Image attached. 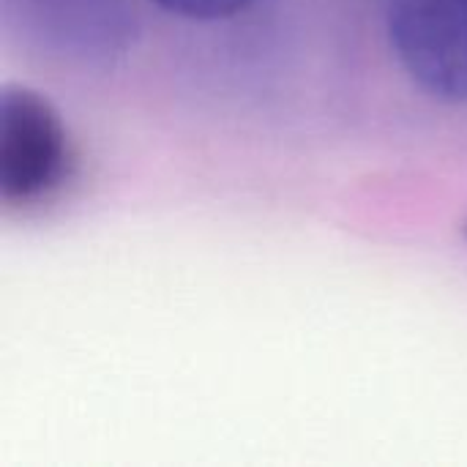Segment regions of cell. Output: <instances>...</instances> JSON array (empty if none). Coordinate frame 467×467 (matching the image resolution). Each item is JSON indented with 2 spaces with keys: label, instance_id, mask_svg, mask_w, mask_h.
I'll return each instance as SVG.
<instances>
[{
  "label": "cell",
  "instance_id": "cell-4",
  "mask_svg": "<svg viewBox=\"0 0 467 467\" xmlns=\"http://www.w3.org/2000/svg\"><path fill=\"white\" fill-rule=\"evenodd\" d=\"M150 3L186 19H227L252 8L257 0H150Z\"/></svg>",
  "mask_w": 467,
  "mask_h": 467
},
{
  "label": "cell",
  "instance_id": "cell-1",
  "mask_svg": "<svg viewBox=\"0 0 467 467\" xmlns=\"http://www.w3.org/2000/svg\"><path fill=\"white\" fill-rule=\"evenodd\" d=\"M74 170V150L57 109L36 90L0 93V200L27 208L47 202Z\"/></svg>",
  "mask_w": 467,
  "mask_h": 467
},
{
  "label": "cell",
  "instance_id": "cell-3",
  "mask_svg": "<svg viewBox=\"0 0 467 467\" xmlns=\"http://www.w3.org/2000/svg\"><path fill=\"white\" fill-rule=\"evenodd\" d=\"M22 19H27L36 33L57 41L68 52H109L120 33L123 3L120 0H16Z\"/></svg>",
  "mask_w": 467,
  "mask_h": 467
},
{
  "label": "cell",
  "instance_id": "cell-5",
  "mask_svg": "<svg viewBox=\"0 0 467 467\" xmlns=\"http://www.w3.org/2000/svg\"><path fill=\"white\" fill-rule=\"evenodd\" d=\"M465 233H467V227H465Z\"/></svg>",
  "mask_w": 467,
  "mask_h": 467
},
{
  "label": "cell",
  "instance_id": "cell-2",
  "mask_svg": "<svg viewBox=\"0 0 467 467\" xmlns=\"http://www.w3.org/2000/svg\"><path fill=\"white\" fill-rule=\"evenodd\" d=\"M391 47L430 96L467 101V0H389Z\"/></svg>",
  "mask_w": 467,
  "mask_h": 467
}]
</instances>
